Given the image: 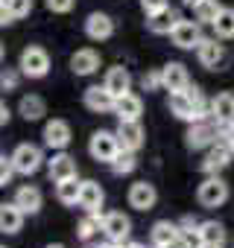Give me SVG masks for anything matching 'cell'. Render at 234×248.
Segmentation results:
<instances>
[{"label":"cell","instance_id":"1","mask_svg":"<svg viewBox=\"0 0 234 248\" xmlns=\"http://www.w3.org/2000/svg\"><path fill=\"white\" fill-rule=\"evenodd\" d=\"M170 114L184 123H199L211 117V102H205L196 85H187L184 91H170Z\"/></svg>","mask_w":234,"mask_h":248},{"label":"cell","instance_id":"2","mask_svg":"<svg viewBox=\"0 0 234 248\" xmlns=\"http://www.w3.org/2000/svg\"><path fill=\"white\" fill-rule=\"evenodd\" d=\"M120 149H123V146H120V138H117V132H105V129L94 132V135H91V143H88L91 158H94V161H102V164H111Z\"/></svg>","mask_w":234,"mask_h":248},{"label":"cell","instance_id":"3","mask_svg":"<svg viewBox=\"0 0 234 248\" xmlns=\"http://www.w3.org/2000/svg\"><path fill=\"white\" fill-rule=\"evenodd\" d=\"M219 126L208 117V120H199V123H190V129L184 135V143L187 149H205V146H214L219 140Z\"/></svg>","mask_w":234,"mask_h":248},{"label":"cell","instance_id":"4","mask_svg":"<svg viewBox=\"0 0 234 248\" xmlns=\"http://www.w3.org/2000/svg\"><path fill=\"white\" fill-rule=\"evenodd\" d=\"M18 67H21L24 76H30V79H41V76H47V70H50V56H47L44 47H27V50L21 53Z\"/></svg>","mask_w":234,"mask_h":248},{"label":"cell","instance_id":"5","mask_svg":"<svg viewBox=\"0 0 234 248\" xmlns=\"http://www.w3.org/2000/svg\"><path fill=\"white\" fill-rule=\"evenodd\" d=\"M196 199H199V204L208 207V210H211V207H219V204H225V199H228V184H225L222 178L211 175V178H205V181L199 184Z\"/></svg>","mask_w":234,"mask_h":248},{"label":"cell","instance_id":"6","mask_svg":"<svg viewBox=\"0 0 234 248\" xmlns=\"http://www.w3.org/2000/svg\"><path fill=\"white\" fill-rule=\"evenodd\" d=\"M196 56H199V64L208 70H225V64H228L225 47L217 41H208V38H202V44L196 47Z\"/></svg>","mask_w":234,"mask_h":248},{"label":"cell","instance_id":"7","mask_svg":"<svg viewBox=\"0 0 234 248\" xmlns=\"http://www.w3.org/2000/svg\"><path fill=\"white\" fill-rule=\"evenodd\" d=\"M117 105V96L105 88V85H91L85 91V108L94 114H111Z\"/></svg>","mask_w":234,"mask_h":248},{"label":"cell","instance_id":"8","mask_svg":"<svg viewBox=\"0 0 234 248\" xmlns=\"http://www.w3.org/2000/svg\"><path fill=\"white\" fill-rule=\"evenodd\" d=\"M12 161H15V170H18V175H33V172H38V167H41V149L38 146H33V143H21L15 152H12Z\"/></svg>","mask_w":234,"mask_h":248},{"label":"cell","instance_id":"9","mask_svg":"<svg viewBox=\"0 0 234 248\" xmlns=\"http://www.w3.org/2000/svg\"><path fill=\"white\" fill-rule=\"evenodd\" d=\"M211 120L219 126V132L234 126V93L222 91V93H217L211 99Z\"/></svg>","mask_w":234,"mask_h":248},{"label":"cell","instance_id":"10","mask_svg":"<svg viewBox=\"0 0 234 248\" xmlns=\"http://www.w3.org/2000/svg\"><path fill=\"white\" fill-rule=\"evenodd\" d=\"M129 231H132L129 216H123L120 210L105 213V219H102V233H105V239H111V242H126V239H129Z\"/></svg>","mask_w":234,"mask_h":248},{"label":"cell","instance_id":"11","mask_svg":"<svg viewBox=\"0 0 234 248\" xmlns=\"http://www.w3.org/2000/svg\"><path fill=\"white\" fill-rule=\"evenodd\" d=\"M231 155H234V149H231V146L219 138V140L208 149V155H205V161H202V170H205L208 175H217L219 170H225V167H228Z\"/></svg>","mask_w":234,"mask_h":248},{"label":"cell","instance_id":"12","mask_svg":"<svg viewBox=\"0 0 234 248\" xmlns=\"http://www.w3.org/2000/svg\"><path fill=\"white\" fill-rule=\"evenodd\" d=\"M170 38H173V44L179 50H193V47L202 44V30L193 21H179V27L170 32Z\"/></svg>","mask_w":234,"mask_h":248},{"label":"cell","instance_id":"13","mask_svg":"<svg viewBox=\"0 0 234 248\" xmlns=\"http://www.w3.org/2000/svg\"><path fill=\"white\" fill-rule=\"evenodd\" d=\"M85 35L91 41H105L114 35V21L105 15V12H91L88 21H85Z\"/></svg>","mask_w":234,"mask_h":248},{"label":"cell","instance_id":"14","mask_svg":"<svg viewBox=\"0 0 234 248\" xmlns=\"http://www.w3.org/2000/svg\"><path fill=\"white\" fill-rule=\"evenodd\" d=\"M155 202H158V193H155V187L150 181H135L129 187V204L135 210H152Z\"/></svg>","mask_w":234,"mask_h":248},{"label":"cell","instance_id":"15","mask_svg":"<svg viewBox=\"0 0 234 248\" xmlns=\"http://www.w3.org/2000/svg\"><path fill=\"white\" fill-rule=\"evenodd\" d=\"M117 138H120V146L129 149V152H138L144 146V129L138 120H120L117 126Z\"/></svg>","mask_w":234,"mask_h":248},{"label":"cell","instance_id":"16","mask_svg":"<svg viewBox=\"0 0 234 248\" xmlns=\"http://www.w3.org/2000/svg\"><path fill=\"white\" fill-rule=\"evenodd\" d=\"M179 12L176 9H161V12H155V15H147V30L150 32H155V35H170L176 27H179Z\"/></svg>","mask_w":234,"mask_h":248},{"label":"cell","instance_id":"17","mask_svg":"<svg viewBox=\"0 0 234 248\" xmlns=\"http://www.w3.org/2000/svg\"><path fill=\"white\" fill-rule=\"evenodd\" d=\"M44 143L50 146V149H65L67 143H70V126L65 120H50L47 126H44Z\"/></svg>","mask_w":234,"mask_h":248},{"label":"cell","instance_id":"18","mask_svg":"<svg viewBox=\"0 0 234 248\" xmlns=\"http://www.w3.org/2000/svg\"><path fill=\"white\" fill-rule=\"evenodd\" d=\"M97 67H100V53L91 50V47L76 50V53L70 56V70H73L76 76H91V73H97Z\"/></svg>","mask_w":234,"mask_h":248},{"label":"cell","instance_id":"19","mask_svg":"<svg viewBox=\"0 0 234 248\" xmlns=\"http://www.w3.org/2000/svg\"><path fill=\"white\" fill-rule=\"evenodd\" d=\"M161 76H164V88L167 91H184L190 85V76H187V67L179 64V62H170L161 67Z\"/></svg>","mask_w":234,"mask_h":248},{"label":"cell","instance_id":"20","mask_svg":"<svg viewBox=\"0 0 234 248\" xmlns=\"http://www.w3.org/2000/svg\"><path fill=\"white\" fill-rule=\"evenodd\" d=\"M114 114L120 117V120H141L144 114V102L138 93H123V96H117V105H114Z\"/></svg>","mask_w":234,"mask_h":248},{"label":"cell","instance_id":"21","mask_svg":"<svg viewBox=\"0 0 234 248\" xmlns=\"http://www.w3.org/2000/svg\"><path fill=\"white\" fill-rule=\"evenodd\" d=\"M47 172H50V181H65V178H76V161L65 152L53 155V161L47 164Z\"/></svg>","mask_w":234,"mask_h":248},{"label":"cell","instance_id":"22","mask_svg":"<svg viewBox=\"0 0 234 248\" xmlns=\"http://www.w3.org/2000/svg\"><path fill=\"white\" fill-rule=\"evenodd\" d=\"M179 236H182V228H179V225H173V222H167V219L155 222V225H152V233H150V239H152V245H155V248H164V245L176 242Z\"/></svg>","mask_w":234,"mask_h":248},{"label":"cell","instance_id":"23","mask_svg":"<svg viewBox=\"0 0 234 248\" xmlns=\"http://www.w3.org/2000/svg\"><path fill=\"white\" fill-rule=\"evenodd\" d=\"M21 225H24V210L15 202L0 207V231H3V233H18Z\"/></svg>","mask_w":234,"mask_h":248},{"label":"cell","instance_id":"24","mask_svg":"<svg viewBox=\"0 0 234 248\" xmlns=\"http://www.w3.org/2000/svg\"><path fill=\"white\" fill-rule=\"evenodd\" d=\"M114 96H123V93H129V85H132V76H129V70L126 67H111L108 73H105V82H102Z\"/></svg>","mask_w":234,"mask_h":248},{"label":"cell","instance_id":"25","mask_svg":"<svg viewBox=\"0 0 234 248\" xmlns=\"http://www.w3.org/2000/svg\"><path fill=\"white\" fill-rule=\"evenodd\" d=\"M18 114H21L27 123H35V120H41V117L47 114V105H44V99H41L38 93H30V96H24V99H21Z\"/></svg>","mask_w":234,"mask_h":248},{"label":"cell","instance_id":"26","mask_svg":"<svg viewBox=\"0 0 234 248\" xmlns=\"http://www.w3.org/2000/svg\"><path fill=\"white\" fill-rule=\"evenodd\" d=\"M102 187L97 184V181H82V196H79V207H85L88 213H94V210H100L102 207Z\"/></svg>","mask_w":234,"mask_h":248},{"label":"cell","instance_id":"27","mask_svg":"<svg viewBox=\"0 0 234 248\" xmlns=\"http://www.w3.org/2000/svg\"><path fill=\"white\" fill-rule=\"evenodd\" d=\"M15 204H18L24 213H30V216L38 213V210H41V190H38V187H30V184L21 187V190L15 193Z\"/></svg>","mask_w":234,"mask_h":248},{"label":"cell","instance_id":"28","mask_svg":"<svg viewBox=\"0 0 234 248\" xmlns=\"http://www.w3.org/2000/svg\"><path fill=\"white\" fill-rule=\"evenodd\" d=\"M79 196H82V181H76V178L56 181V199L62 204H79Z\"/></svg>","mask_w":234,"mask_h":248},{"label":"cell","instance_id":"29","mask_svg":"<svg viewBox=\"0 0 234 248\" xmlns=\"http://www.w3.org/2000/svg\"><path fill=\"white\" fill-rule=\"evenodd\" d=\"M199 233H202V239H205L208 248H217V245L225 242V228L219 222H202L199 225Z\"/></svg>","mask_w":234,"mask_h":248},{"label":"cell","instance_id":"30","mask_svg":"<svg viewBox=\"0 0 234 248\" xmlns=\"http://www.w3.org/2000/svg\"><path fill=\"white\" fill-rule=\"evenodd\" d=\"M182 242H184L187 248H208L205 239H202V233H199V225H196L190 216L182 219Z\"/></svg>","mask_w":234,"mask_h":248},{"label":"cell","instance_id":"31","mask_svg":"<svg viewBox=\"0 0 234 248\" xmlns=\"http://www.w3.org/2000/svg\"><path fill=\"white\" fill-rule=\"evenodd\" d=\"M135 167H138V161H135V152H129V149H120L117 158L111 161V172L114 175H129Z\"/></svg>","mask_w":234,"mask_h":248},{"label":"cell","instance_id":"32","mask_svg":"<svg viewBox=\"0 0 234 248\" xmlns=\"http://www.w3.org/2000/svg\"><path fill=\"white\" fill-rule=\"evenodd\" d=\"M102 219H105V216H102L100 210H94L91 216H85V219L79 222V228H76L79 239H91V236H94L97 231H102Z\"/></svg>","mask_w":234,"mask_h":248},{"label":"cell","instance_id":"33","mask_svg":"<svg viewBox=\"0 0 234 248\" xmlns=\"http://www.w3.org/2000/svg\"><path fill=\"white\" fill-rule=\"evenodd\" d=\"M211 27L217 30L219 38H234V9H225V6H222V12L217 15V21H214Z\"/></svg>","mask_w":234,"mask_h":248},{"label":"cell","instance_id":"34","mask_svg":"<svg viewBox=\"0 0 234 248\" xmlns=\"http://www.w3.org/2000/svg\"><path fill=\"white\" fill-rule=\"evenodd\" d=\"M193 12H196V21H199V24H214L217 15L222 12V6H219V0H202Z\"/></svg>","mask_w":234,"mask_h":248},{"label":"cell","instance_id":"35","mask_svg":"<svg viewBox=\"0 0 234 248\" xmlns=\"http://www.w3.org/2000/svg\"><path fill=\"white\" fill-rule=\"evenodd\" d=\"M3 6L12 12L15 21H21V18H27L33 12V0H3Z\"/></svg>","mask_w":234,"mask_h":248},{"label":"cell","instance_id":"36","mask_svg":"<svg viewBox=\"0 0 234 248\" xmlns=\"http://www.w3.org/2000/svg\"><path fill=\"white\" fill-rule=\"evenodd\" d=\"M141 85H144V91H158V88H164V76H161V70H150V73H144V76H141Z\"/></svg>","mask_w":234,"mask_h":248},{"label":"cell","instance_id":"37","mask_svg":"<svg viewBox=\"0 0 234 248\" xmlns=\"http://www.w3.org/2000/svg\"><path fill=\"white\" fill-rule=\"evenodd\" d=\"M15 172H18V170H15V161H12V155H9V158L3 155V158H0V184L6 187V184L12 181V175H15Z\"/></svg>","mask_w":234,"mask_h":248},{"label":"cell","instance_id":"38","mask_svg":"<svg viewBox=\"0 0 234 248\" xmlns=\"http://www.w3.org/2000/svg\"><path fill=\"white\" fill-rule=\"evenodd\" d=\"M44 3H47V9H50V12H59V15H65V12H70V9H73V3H76V0H44Z\"/></svg>","mask_w":234,"mask_h":248},{"label":"cell","instance_id":"39","mask_svg":"<svg viewBox=\"0 0 234 248\" xmlns=\"http://www.w3.org/2000/svg\"><path fill=\"white\" fill-rule=\"evenodd\" d=\"M0 85H3V91H15V88H18V73H15V70H3Z\"/></svg>","mask_w":234,"mask_h":248},{"label":"cell","instance_id":"40","mask_svg":"<svg viewBox=\"0 0 234 248\" xmlns=\"http://www.w3.org/2000/svg\"><path fill=\"white\" fill-rule=\"evenodd\" d=\"M141 6H144L147 15H155V12L167 9V0H141Z\"/></svg>","mask_w":234,"mask_h":248},{"label":"cell","instance_id":"41","mask_svg":"<svg viewBox=\"0 0 234 248\" xmlns=\"http://www.w3.org/2000/svg\"><path fill=\"white\" fill-rule=\"evenodd\" d=\"M0 24H3V27H9V24H15V18H12V12L3 6V3H0Z\"/></svg>","mask_w":234,"mask_h":248},{"label":"cell","instance_id":"42","mask_svg":"<svg viewBox=\"0 0 234 248\" xmlns=\"http://www.w3.org/2000/svg\"><path fill=\"white\" fill-rule=\"evenodd\" d=\"M219 138H222V140H225V143H228V146L234 149V126H228V129H222V135H219Z\"/></svg>","mask_w":234,"mask_h":248},{"label":"cell","instance_id":"43","mask_svg":"<svg viewBox=\"0 0 234 248\" xmlns=\"http://www.w3.org/2000/svg\"><path fill=\"white\" fill-rule=\"evenodd\" d=\"M9 117H12V111H9V108H6V102H3V105H0V123L6 126V123H9Z\"/></svg>","mask_w":234,"mask_h":248},{"label":"cell","instance_id":"44","mask_svg":"<svg viewBox=\"0 0 234 248\" xmlns=\"http://www.w3.org/2000/svg\"><path fill=\"white\" fill-rule=\"evenodd\" d=\"M164 248H187V245H184V242H182V236H179L176 242H170V245H164Z\"/></svg>","mask_w":234,"mask_h":248},{"label":"cell","instance_id":"45","mask_svg":"<svg viewBox=\"0 0 234 248\" xmlns=\"http://www.w3.org/2000/svg\"><path fill=\"white\" fill-rule=\"evenodd\" d=\"M182 3H184V6H190V9H196V6L202 3V0H182Z\"/></svg>","mask_w":234,"mask_h":248},{"label":"cell","instance_id":"46","mask_svg":"<svg viewBox=\"0 0 234 248\" xmlns=\"http://www.w3.org/2000/svg\"><path fill=\"white\" fill-rule=\"evenodd\" d=\"M47 248H65V245H47Z\"/></svg>","mask_w":234,"mask_h":248},{"label":"cell","instance_id":"47","mask_svg":"<svg viewBox=\"0 0 234 248\" xmlns=\"http://www.w3.org/2000/svg\"><path fill=\"white\" fill-rule=\"evenodd\" d=\"M217 248H222V245H217Z\"/></svg>","mask_w":234,"mask_h":248}]
</instances>
